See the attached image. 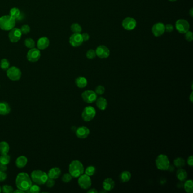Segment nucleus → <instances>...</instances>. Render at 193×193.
I'll return each mask as SVG.
<instances>
[{
	"instance_id": "obj_1",
	"label": "nucleus",
	"mask_w": 193,
	"mask_h": 193,
	"mask_svg": "<svg viewBox=\"0 0 193 193\" xmlns=\"http://www.w3.org/2000/svg\"><path fill=\"white\" fill-rule=\"evenodd\" d=\"M32 180L30 176L24 172H21L17 175L15 180L16 187L23 190L24 192L29 190L30 187L33 185Z\"/></svg>"
},
{
	"instance_id": "obj_2",
	"label": "nucleus",
	"mask_w": 193,
	"mask_h": 193,
	"mask_svg": "<svg viewBox=\"0 0 193 193\" xmlns=\"http://www.w3.org/2000/svg\"><path fill=\"white\" fill-rule=\"evenodd\" d=\"M69 173L72 177L78 178L85 173V168L80 161L75 160L72 161L69 164Z\"/></svg>"
},
{
	"instance_id": "obj_3",
	"label": "nucleus",
	"mask_w": 193,
	"mask_h": 193,
	"mask_svg": "<svg viewBox=\"0 0 193 193\" xmlns=\"http://www.w3.org/2000/svg\"><path fill=\"white\" fill-rule=\"evenodd\" d=\"M48 174L41 170H35L31 174V178L34 183L37 185H44L48 179Z\"/></svg>"
},
{
	"instance_id": "obj_4",
	"label": "nucleus",
	"mask_w": 193,
	"mask_h": 193,
	"mask_svg": "<svg viewBox=\"0 0 193 193\" xmlns=\"http://www.w3.org/2000/svg\"><path fill=\"white\" fill-rule=\"evenodd\" d=\"M15 26V20L10 15L0 17V29L5 31H9Z\"/></svg>"
},
{
	"instance_id": "obj_5",
	"label": "nucleus",
	"mask_w": 193,
	"mask_h": 193,
	"mask_svg": "<svg viewBox=\"0 0 193 193\" xmlns=\"http://www.w3.org/2000/svg\"><path fill=\"white\" fill-rule=\"evenodd\" d=\"M155 164L157 169L161 170H167L170 166V161L166 155L160 154L156 159Z\"/></svg>"
},
{
	"instance_id": "obj_6",
	"label": "nucleus",
	"mask_w": 193,
	"mask_h": 193,
	"mask_svg": "<svg viewBox=\"0 0 193 193\" xmlns=\"http://www.w3.org/2000/svg\"><path fill=\"white\" fill-rule=\"evenodd\" d=\"M96 112L95 108L88 106L84 108L82 113V118L86 122H90L95 118Z\"/></svg>"
},
{
	"instance_id": "obj_7",
	"label": "nucleus",
	"mask_w": 193,
	"mask_h": 193,
	"mask_svg": "<svg viewBox=\"0 0 193 193\" xmlns=\"http://www.w3.org/2000/svg\"><path fill=\"white\" fill-rule=\"evenodd\" d=\"M7 77L10 80L13 81H17L21 78L22 72L17 67L12 66L7 70Z\"/></svg>"
},
{
	"instance_id": "obj_8",
	"label": "nucleus",
	"mask_w": 193,
	"mask_h": 193,
	"mask_svg": "<svg viewBox=\"0 0 193 193\" xmlns=\"http://www.w3.org/2000/svg\"><path fill=\"white\" fill-rule=\"evenodd\" d=\"M78 183L79 186L82 189H89L91 186L92 181L91 177L88 175L83 173L78 177Z\"/></svg>"
},
{
	"instance_id": "obj_9",
	"label": "nucleus",
	"mask_w": 193,
	"mask_h": 193,
	"mask_svg": "<svg viewBox=\"0 0 193 193\" xmlns=\"http://www.w3.org/2000/svg\"><path fill=\"white\" fill-rule=\"evenodd\" d=\"M82 98L84 102L91 104L95 102L98 98V95L92 90H86L82 94Z\"/></svg>"
},
{
	"instance_id": "obj_10",
	"label": "nucleus",
	"mask_w": 193,
	"mask_h": 193,
	"mask_svg": "<svg viewBox=\"0 0 193 193\" xmlns=\"http://www.w3.org/2000/svg\"><path fill=\"white\" fill-rule=\"evenodd\" d=\"M176 28L178 33L184 34L189 30L190 24L186 20L180 19L176 21Z\"/></svg>"
},
{
	"instance_id": "obj_11",
	"label": "nucleus",
	"mask_w": 193,
	"mask_h": 193,
	"mask_svg": "<svg viewBox=\"0 0 193 193\" xmlns=\"http://www.w3.org/2000/svg\"><path fill=\"white\" fill-rule=\"evenodd\" d=\"M41 53L39 49L37 48H32L27 52V59L30 62H37L40 58Z\"/></svg>"
},
{
	"instance_id": "obj_12",
	"label": "nucleus",
	"mask_w": 193,
	"mask_h": 193,
	"mask_svg": "<svg viewBox=\"0 0 193 193\" xmlns=\"http://www.w3.org/2000/svg\"><path fill=\"white\" fill-rule=\"evenodd\" d=\"M83 42V40L81 33H74L69 39V43L73 47H78L81 46Z\"/></svg>"
},
{
	"instance_id": "obj_13",
	"label": "nucleus",
	"mask_w": 193,
	"mask_h": 193,
	"mask_svg": "<svg viewBox=\"0 0 193 193\" xmlns=\"http://www.w3.org/2000/svg\"><path fill=\"white\" fill-rule=\"evenodd\" d=\"M122 25L125 30L131 31L137 26V22L133 18L127 17L123 20Z\"/></svg>"
},
{
	"instance_id": "obj_14",
	"label": "nucleus",
	"mask_w": 193,
	"mask_h": 193,
	"mask_svg": "<svg viewBox=\"0 0 193 193\" xmlns=\"http://www.w3.org/2000/svg\"><path fill=\"white\" fill-rule=\"evenodd\" d=\"M22 35V33L20 29L18 28H13L10 30V33H9V38L11 42L16 43L20 39Z\"/></svg>"
},
{
	"instance_id": "obj_15",
	"label": "nucleus",
	"mask_w": 193,
	"mask_h": 193,
	"mask_svg": "<svg viewBox=\"0 0 193 193\" xmlns=\"http://www.w3.org/2000/svg\"><path fill=\"white\" fill-rule=\"evenodd\" d=\"M152 31L154 36L156 37L161 36L165 31V25L161 22L155 23L152 28Z\"/></svg>"
},
{
	"instance_id": "obj_16",
	"label": "nucleus",
	"mask_w": 193,
	"mask_h": 193,
	"mask_svg": "<svg viewBox=\"0 0 193 193\" xmlns=\"http://www.w3.org/2000/svg\"><path fill=\"white\" fill-rule=\"evenodd\" d=\"M95 52L96 56H98V57L100 59H107L110 55L109 49L105 46H99Z\"/></svg>"
},
{
	"instance_id": "obj_17",
	"label": "nucleus",
	"mask_w": 193,
	"mask_h": 193,
	"mask_svg": "<svg viewBox=\"0 0 193 193\" xmlns=\"http://www.w3.org/2000/svg\"><path fill=\"white\" fill-rule=\"evenodd\" d=\"M90 133V129L86 126L79 127L75 130V135L79 139H85L89 137Z\"/></svg>"
},
{
	"instance_id": "obj_18",
	"label": "nucleus",
	"mask_w": 193,
	"mask_h": 193,
	"mask_svg": "<svg viewBox=\"0 0 193 193\" xmlns=\"http://www.w3.org/2000/svg\"><path fill=\"white\" fill-rule=\"evenodd\" d=\"M115 186V182L111 178H107L105 179L103 182V189L107 191H110L114 189Z\"/></svg>"
},
{
	"instance_id": "obj_19",
	"label": "nucleus",
	"mask_w": 193,
	"mask_h": 193,
	"mask_svg": "<svg viewBox=\"0 0 193 193\" xmlns=\"http://www.w3.org/2000/svg\"><path fill=\"white\" fill-rule=\"evenodd\" d=\"M61 174V170L59 169V168L57 167H54L51 168L48 172V176L50 178H52L53 180L57 179Z\"/></svg>"
},
{
	"instance_id": "obj_20",
	"label": "nucleus",
	"mask_w": 193,
	"mask_h": 193,
	"mask_svg": "<svg viewBox=\"0 0 193 193\" xmlns=\"http://www.w3.org/2000/svg\"><path fill=\"white\" fill-rule=\"evenodd\" d=\"M96 102V104L97 107L101 111L105 110L108 106V102L106 99L103 97H100L97 98Z\"/></svg>"
},
{
	"instance_id": "obj_21",
	"label": "nucleus",
	"mask_w": 193,
	"mask_h": 193,
	"mask_svg": "<svg viewBox=\"0 0 193 193\" xmlns=\"http://www.w3.org/2000/svg\"><path fill=\"white\" fill-rule=\"evenodd\" d=\"M49 45V40L48 38L46 37H43L40 38L37 43V48L40 50H44L47 48Z\"/></svg>"
},
{
	"instance_id": "obj_22",
	"label": "nucleus",
	"mask_w": 193,
	"mask_h": 193,
	"mask_svg": "<svg viewBox=\"0 0 193 193\" xmlns=\"http://www.w3.org/2000/svg\"><path fill=\"white\" fill-rule=\"evenodd\" d=\"M11 111V108L8 103L5 102H0V115H8Z\"/></svg>"
},
{
	"instance_id": "obj_23",
	"label": "nucleus",
	"mask_w": 193,
	"mask_h": 193,
	"mask_svg": "<svg viewBox=\"0 0 193 193\" xmlns=\"http://www.w3.org/2000/svg\"><path fill=\"white\" fill-rule=\"evenodd\" d=\"M28 163V159L25 156H20L15 161V165L18 168H23Z\"/></svg>"
},
{
	"instance_id": "obj_24",
	"label": "nucleus",
	"mask_w": 193,
	"mask_h": 193,
	"mask_svg": "<svg viewBox=\"0 0 193 193\" xmlns=\"http://www.w3.org/2000/svg\"><path fill=\"white\" fill-rule=\"evenodd\" d=\"M75 85L76 86L81 89H83L86 87L87 85V79L83 77H79L75 79Z\"/></svg>"
},
{
	"instance_id": "obj_25",
	"label": "nucleus",
	"mask_w": 193,
	"mask_h": 193,
	"mask_svg": "<svg viewBox=\"0 0 193 193\" xmlns=\"http://www.w3.org/2000/svg\"><path fill=\"white\" fill-rule=\"evenodd\" d=\"M176 176L178 180L183 182L186 181L187 178V173L186 170L182 168H179V169L177 171Z\"/></svg>"
},
{
	"instance_id": "obj_26",
	"label": "nucleus",
	"mask_w": 193,
	"mask_h": 193,
	"mask_svg": "<svg viewBox=\"0 0 193 193\" xmlns=\"http://www.w3.org/2000/svg\"><path fill=\"white\" fill-rule=\"evenodd\" d=\"M131 174L129 171H123L120 175V180L122 182H128L131 179Z\"/></svg>"
},
{
	"instance_id": "obj_27",
	"label": "nucleus",
	"mask_w": 193,
	"mask_h": 193,
	"mask_svg": "<svg viewBox=\"0 0 193 193\" xmlns=\"http://www.w3.org/2000/svg\"><path fill=\"white\" fill-rule=\"evenodd\" d=\"M10 150V146L5 141L0 142V154H7Z\"/></svg>"
},
{
	"instance_id": "obj_28",
	"label": "nucleus",
	"mask_w": 193,
	"mask_h": 193,
	"mask_svg": "<svg viewBox=\"0 0 193 193\" xmlns=\"http://www.w3.org/2000/svg\"><path fill=\"white\" fill-rule=\"evenodd\" d=\"M183 184V187L185 191L187 193H193V182L192 180H188L185 181Z\"/></svg>"
},
{
	"instance_id": "obj_29",
	"label": "nucleus",
	"mask_w": 193,
	"mask_h": 193,
	"mask_svg": "<svg viewBox=\"0 0 193 193\" xmlns=\"http://www.w3.org/2000/svg\"><path fill=\"white\" fill-rule=\"evenodd\" d=\"M173 163L174 166H176L178 168H182L185 165L186 162L182 157H178L174 160Z\"/></svg>"
},
{
	"instance_id": "obj_30",
	"label": "nucleus",
	"mask_w": 193,
	"mask_h": 193,
	"mask_svg": "<svg viewBox=\"0 0 193 193\" xmlns=\"http://www.w3.org/2000/svg\"><path fill=\"white\" fill-rule=\"evenodd\" d=\"M10 156L7 154L1 155L0 156V164L7 165L10 163Z\"/></svg>"
},
{
	"instance_id": "obj_31",
	"label": "nucleus",
	"mask_w": 193,
	"mask_h": 193,
	"mask_svg": "<svg viewBox=\"0 0 193 193\" xmlns=\"http://www.w3.org/2000/svg\"><path fill=\"white\" fill-rule=\"evenodd\" d=\"M20 14V9L16 8V7H13L12 8L10 11V16L13 18L14 19L16 20Z\"/></svg>"
},
{
	"instance_id": "obj_32",
	"label": "nucleus",
	"mask_w": 193,
	"mask_h": 193,
	"mask_svg": "<svg viewBox=\"0 0 193 193\" xmlns=\"http://www.w3.org/2000/svg\"><path fill=\"white\" fill-rule=\"evenodd\" d=\"M0 67L3 70H7L10 68V62L6 59H1L0 62Z\"/></svg>"
},
{
	"instance_id": "obj_33",
	"label": "nucleus",
	"mask_w": 193,
	"mask_h": 193,
	"mask_svg": "<svg viewBox=\"0 0 193 193\" xmlns=\"http://www.w3.org/2000/svg\"><path fill=\"white\" fill-rule=\"evenodd\" d=\"M85 172L86 174L91 177L95 174V172H96V168L94 166L90 165L86 168V169L85 170Z\"/></svg>"
},
{
	"instance_id": "obj_34",
	"label": "nucleus",
	"mask_w": 193,
	"mask_h": 193,
	"mask_svg": "<svg viewBox=\"0 0 193 193\" xmlns=\"http://www.w3.org/2000/svg\"><path fill=\"white\" fill-rule=\"evenodd\" d=\"M71 30L74 33H80L82 32V27L78 23H74L71 26Z\"/></svg>"
},
{
	"instance_id": "obj_35",
	"label": "nucleus",
	"mask_w": 193,
	"mask_h": 193,
	"mask_svg": "<svg viewBox=\"0 0 193 193\" xmlns=\"http://www.w3.org/2000/svg\"><path fill=\"white\" fill-rule=\"evenodd\" d=\"M24 44H25L27 48H30V49L33 48L35 46V43L34 40L31 39V38H28V39L25 40Z\"/></svg>"
},
{
	"instance_id": "obj_36",
	"label": "nucleus",
	"mask_w": 193,
	"mask_h": 193,
	"mask_svg": "<svg viewBox=\"0 0 193 193\" xmlns=\"http://www.w3.org/2000/svg\"><path fill=\"white\" fill-rule=\"evenodd\" d=\"M105 89L104 86L102 85H99L95 89V93L97 95H102L104 94Z\"/></svg>"
},
{
	"instance_id": "obj_37",
	"label": "nucleus",
	"mask_w": 193,
	"mask_h": 193,
	"mask_svg": "<svg viewBox=\"0 0 193 193\" xmlns=\"http://www.w3.org/2000/svg\"><path fill=\"white\" fill-rule=\"evenodd\" d=\"M28 191L31 193H39L40 191V188L37 185H32Z\"/></svg>"
},
{
	"instance_id": "obj_38",
	"label": "nucleus",
	"mask_w": 193,
	"mask_h": 193,
	"mask_svg": "<svg viewBox=\"0 0 193 193\" xmlns=\"http://www.w3.org/2000/svg\"><path fill=\"white\" fill-rule=\"evenodd\" d=\"M72 176L70 173L64 174L62 177V181L65 183H68L72 180Z\"/></svg>"
},
{
	"instance_id": "obj_39",
	"label": "nucleus",
	"mask_w": 193,
	"mask_h": 193,
	"mask_svg": "<svg viewBox=\"0 0 193 193\" xmlns=\"http://www.w3.org/2000/svg\"><path fill=\"white\" fill-rule=\"evenodd\" d=\"M96 56V52H95V50H93V49L89 50L86 53V57L89 59H93L95 58Z\"/></svg>"
},
{
	"instance_id": "obj_40",
	"label": "nucleus",
	"mask_w": 193,
	"mask_h": 193,
	"mask_svg": "<svg viewBox=\"0 0 193 193\" xmlns=\"http://www.w3.org/2000/svg\"><path fill=\"white\" fill-rule=\"evenodd\" d=\"M1 190L2 192L5 193H13V188L9 185H3V187L1 188Z\"/></svg>"
},
{
	"instance_id": "obj_41",
	"label": "nucleus",
	"mask_w": 193,
	"mask_h": 193,
	"mask_svg": "<svg viewBox=\"0 0 193 193\" xmlns=\"http://www.w3.org/2000/svg\"><path fill=\"white\" fill-rule=\"evenodd\" d=\"M20 31L22 33V34H27L28 33H30V27L28 25H23L20 29Z\"/></svg>"
},
{
	"instance_id": "obj_42",
	"label": "nucleus",
	"mask_w": 193,
	"mask_h": 193,
	"mask_svg": "<svg viewBox=\"0 0 193 193\" xmlns=\"http://www.w3.org/2000/svg\"><path fill=\"white\" fill-rule=\"evenodd\" d=\"M46 186L49 187V188H51V187L54 186V185L55 184V180L48 178V179L46 181Z\"/></svg>"
},
{
	"instance_id": "obj_43",
	"label": "nucleus",
	"mask_w": 193,
	"mask_h": 193,
	"mask_svg": "<svg viewBox=\"0 0 193 193\" xmlns=\"http://www.w3.org/2000/svg\"><path fill=\"white\" fill-rule=\"evenodd\" d=\"M185 39L188 41V42H191L193 40V33L191 31H188L187 32L185 33Z\"/></svg>"
},
{
	"instance_id": "obj_44",
	"label": "nucleus",
	"mask_w": 193,
	"mask_h": 193,
	"mask_svg": "<svg viewBox=\"0 0 193 193\" xmlns=\"http://www.w3.org/2000/svg\"><path fill=\"white\" fill-rule=\"evenodd\" d=\"M165 30L167 33H171L174 30V27L172 24H167L165 26Z\"/></svg>"
},
{
	"instance_id": "obj_45",
	"label": "nucleus",
	"mask_w": 193,
	"mask_h": 193,
	"mask_svg": "<svg viewBox=\"0 0 193 193\" xmlns=\"http://www.w3.org/2000/svg\"><path fill=\"white\" fill-rule=\"evenodd\" d=\"M7 174L5 172L0 171V182H2L7 179Z\"/></svg>"
},
{
	"instance_id": "obj_46",
	"label": "nucleus",
	"mask_w": 193,
	"mask_h": 193,
	"mask_svg": "<svg viewBox=\"0 0 193 193\" xmlns=\"http://www.w3.org/2000/svg\"><path fill=\"white\" fill-rule=\"evenodd\" d=\"M187 163L190 166L192 167L193 166V156L192 155L188 157L187 160Z\"/></svg>"
},
{
	"instance_id": "obj_47",
	"label": "nucleus",
	"mask_w": 193,
	"mask_h": 193,
	"mask_svg": "<svg viewBox=\"0 0 193 193\" xmlns=\"http://www.w3.org/2000/svg\"><path fill=\"white\" fill-rule=\"evenodd\" d=\"M82 36L83 40V42H84V41H85V42H86V41L89 40V39H90V35H89L87 33H82Z\"/></svg>"
},
{
	"instance_id": "obj_48",
	"label": "nucleus",
	"mask_w": 193,
	"mask_h": 193,
	"mask_svg": "<svg viewBox=\"0 0 193 193\" xmlns=\"http://www.w3.org/2000/svg\"><path fill=\"white\" fill-rule=\"evenodd\" d=\"M7 169V165H5V164H0V171H2L3 172H5Z\"/></svg>"
},
{
	"instance_id": "obj_49",
	"label": "nucleus",
	"mask_w": 193,
	"mask_h": 193,
	"mask_svg": "<svg viewBox=\"0 0 193 193\" xmlns=\"http://www.w3.org/2000/svg\"><path fill=\"white\" fill-rule=\"evenodd\" d=\"M87 193H98V191L96 190V189L95 188H92V189H90V190L87 191Z\"/></svg>"
},
{
	"instance_id": "obj_50",
	"label": "nucleus",
	"mask_w": 193,
	"mask_h": 193,
	"mask_svg": "<svg viewBox=\"0 0 193 193\" xmlns=\"http://www.w3.org/2000/svg\"><path fill=\"white\" fill-rule=\"evenodd\" d=\"M13 193H24V191H23V190H20V189H17L16 190H14L13 191Z\"/></svg>"
},
{
	"instance_id": "obj_51",
	"label": "nucleus",
	"mask_w": 193,
	"mask_h": 193,
	"mask_svg": "<svg viewBox=\"0 0 193 193\" xmlns=\"http://www.w3.org/2000/svg\"><path fill=\"white\" fill-rule=\"evenodd\" d=\"M193 92H191V94L190 95V97H189V100H190V102L191 103H193Z\"/></svg>"
},
{
	"instance_id": "obj_52",
	"label": "nucleus",
	"mask_w": 193,
	"mask_h": 193,
	"mask_svg": "<svg viewBox=\"0 0 193 193\" xmlns=\"http://www.w3.org/2000/svg\"><path fill=\"white\" fill-rule=\"evenodd\" d=\"M189 14H190V16H191V17H193V9H190V11H189Z\"/></svg>"
},
{
	"instance_id": "obj_53",
	"label": "nucleus",
	"mask_w": 193,
	"mask_h": 193,
	"mask_svg": "<svg viewBox=\"0 0 193 193\" xmlns=\"http://www.w3.org/2000/svg\"><path fill=\"white\" fill-rule=\"evenodd\" d=\"M169 1H170L171 2H174V1H176L177 0H169Z\"/></svg>"
},
{
	"instance_id": "obj_54",
	"label": "nucleus",
	"mask_w": 193,
	"mask_h": 193,
	"mask_svg": "<svg viewBox=\"0 0 193 193\" xmlns=\"http://www.w3.org/2000/svg\"><path fill=\"white\" fill-rule=\"evenodd\" d=\"M1 191H2V190H1V187H0V193L1 192Z\"/></svg>"
},
{
	"instance_id": "obj_55",
	"label": "nucleus",
	"mask_w": 193,
	"mask_h": 193,
	"mask_svg": "<svg viewBox=\"0 0 193 193\" xmlns=\"http://www.w3.org/2000/svg\"><path fill=\"white\" fill-rule=\"evenodd\" d=\"M0 87H1V86H0Z\"/></svg>"
}]
</instances>
